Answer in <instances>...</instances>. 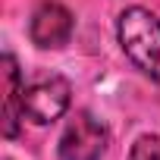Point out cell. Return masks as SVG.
<instances>
[{
    "mask_svg": "<svg viewBox=\"0 0 160 160\" xmlns=\"http://www.w3.org/2000/svg\"><path fill=\"white\" fill-rule=\"evenodd\" d=\"M119 44L129 60L160 85V19L151 10L132 7L119 16Z\"/></svg>",
    "mask_w": 160,
    "mask_h": 160,
    "instance_id": "6da1fadb",
    "label": "cell"
},
{
    "mask_svg": "<svg viewBox=\"0 0 160 160\" xmlns=\"http://www.w3.org/2000/svg\"><path fill=\"white\" fill-rule=\"evenodd\" d=\"M69 107V82L63 75H41L22 88V113L32 122H53Z\"/></svg>",
    "mask_w": 160,
    "mask_h": 160,
    "instance_id": "7a4b0ae2",
    "label": "cell"
},
{
    "mask_svg": "<svg viewBox=\"0 0 160 160\" xmlns=\"http://www.w3.org/2000/svg\"><path fill=\"white\" fill-rule=\"evenodd\" d=\"M104 151H107V129L88 113H75V119L66 126L60 138V157L63 160H101Z\"/></svg>",
    "mask_w": 160,
    "mask_h": 160,
    "instance_id": "3957f363",
    "label": "cell"
},
{
    "mask_svg": "<svg viewBox=\"0 0 160 160\" xmlns=\"http://www.w3.org/2000/svg\"><path fill=\"white\" fill-rule=\"evenodd\" d=\"M72 35V13L60 3H44L32 16V41L38 47H60Z\"/></svg>",
    "mask_w": 160,
    "mask_h": 160,
    "instance_id": "277c9868",
    "label": "cell"
},
{
    "mask_svg": "<svg viewBox=\"0 0 160 160\" xmlns=\"http://www.w3.org/2000/svg\"><path fill=\"white\" fill-rule=\"evenodd\" d=\"M0 72H3V135L13 138L19 132V116L22 113V72L16 66V60L7 53L3 63H0Z\"/></svg>",
    "mask_w": 160,
    "mask_h": 160,
    "instance_id": "5b68a950",
    "label": "cell"
},
{
    "mask_svg": "<svg viewBox=\"0 0 160 160\" xmlns=\"http://www.w3.org/2000/svg\"><path fill=\"white\" fill-rule=\"evenodd\" d=\"M129 160H160V138H154V135H141V138L132 144Z\"/></svg>",
    "mask_w": 160,
    "mask_h": 160,
    "instance_id": "8992f818",
    "label": "cell"
}]
</instances>
